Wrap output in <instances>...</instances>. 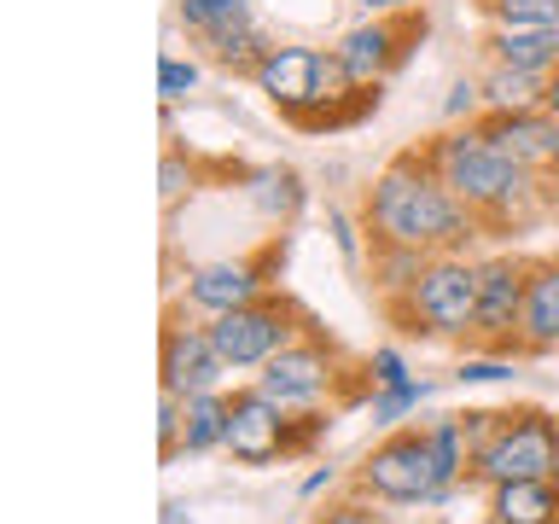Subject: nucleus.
I'll return each mask as SVG.
<instances>
[{
	"label": "nucleus",
	"mask_w": 559,
	"mask_h": 524,
	"mask_svg": "<svg viewBox=\"0 0 559 524\" xmlns=\"http://www.w3.org/2000/svg\"><path fill=\"white\" fill-rule=\"evenodd\" d=\"M484 140L524 169H559V117L554 111H484Z\"/></svg>",
	"instance_id": "obj_14"
},
{
	"label": "nucleus",
	"mask_w": 559,
	"mask_h": 524,
	"mask_svg": "<svg viewBox=\"0 0 559 524\" xmlns=\"http://www.w3.org/2000/svg\"><path fill=\"white\" fill-rule=\"evenodd\" d=\"M408 332H437V338H466L478 326V262L466 257H431L426 274L414 279V291L402 297Z\"/></svg>",
	"instance_id": "obj_5"
},
{
	"label": "nucleus",
	"mask_w": 559,
	"mask_h": 524,
	"mask_svg": "<svg viewBox=\"0 0 559 524\" xmlns=\"http://www.w3.org/2000/svg\"><path fill=\"white\" fill-rule=\"evenodd\" d=\"M484 52H489V64H513V70H531V76H554V70H559V29H507V24H489Z\"/></svg>",
	"instance_id": "obj_16"
},
{
	"label": "nucleus",
	"mask_w": 559,
	"mask_h": 524,
	"mask_svg": "<svg viewBox=\"0 0 559 524\" xmlns=\"http://www.w3.org/2000/svg\"><path fill=\"white\" fill-rule=\"evenodd\" d=\"M367 17H384V12H414V0H356Z\"/></svg>",
	"instance_id": "obj_35"
},
{
	"label": "nucleus",
	"mask_w": 559,
	"mask_h": 524,
	"mask_svg": "<svg viewBox=\"0 0 559 524\" xmlns=\"http://www.w3.org/2000/svg\"><path fill=\"white\" fill-rule=\"evenodd\" d=\"M181 426H187V396L164 391L157 396V454H164V461L181 454Z\"/></svg>",
	"instance_id": "obj_26"
},
{
	"label": "nucleus",
	"mask_w": 559,
	"mask_h": 524,
	"mask_svg": "<svg viewBox=\"0 0 559 524\" xmlns=\"http://www.w3.org/2000/svg\"><path fill=\"white\" fill-rule=\"evenodd\" d=\"M489 524H559V478H519L489 489Z\"/></svg>",
	"instance_id": "obj_17"
},
{
	"label": "nucleus",
	"mask_w": 559,
	"mask_h": 524,
	"mask_svg": "<svg viewBox=\"0 0 559 524\" xmlns=\"http://www.w3.org/2000/svg\"><path fill=\"white\" fill-rule=\"evenodd\" d=\"M426 35V12H384V17H367V24H356L349 35H338V59H344V70L356 82H367V87H379L391 70L408 59V41H419Z\"/></svg>",
	"instance_id": "obj_9"
},
{
	"label": "nucleus",
	"mask_w": 559,
	"mask_h": 524,
	"mask_svg": "<svg viewBox=\"0 0 559 524\" xmlns=\"http://www.w3.org/2000/svg\"><path fill=\"white\" fill-rule=\"evenodd\" d=\"M478 87H484V111H542V99H548V76H531V70L513 64H489Z\"/></svg>",
	"instance_id": "obj_18"
},
{
	"label": "nucleus",
	"mask_w": 559,
	"mask_h": 524,
	"mask_svg": "<svg viewBox=\"0 0 559 524\" xmlns=\"http://www.w3.org/2000/svg\"><path fill=\"white\" fill-rule=\"evenodd\" d=\"M199 187V175H192V164L181 152H164V169H157V199H164V210L181 204V192Z\"/></svg>",
	"instance_id": "obj_28"
},
{
	"label": "nucleus",
	"mask_w": 559,
	"mask_h": 524,
	"mask_svg": "<svg viewBox=\"0 0 559 524\" xmlns=\"http://www.w3.org/2000/svg\"><path fill=\"white\" fill-rule=\"evenodd\" d=\"M175 12H181V24L192 35H216V29H234V24L251 17L245 0H175Z\"/></svg>",
	"instance_id": "obj_24"
},
{
	"label": "nucleus",
	"mask_w": 559,
	"mask_h": 524,
	"mask_svg": "<svg viewBox=\"0 0 559 524\" xmlns=\"http://www.w3.org/2000/svg\"><path fill=\"white\" fill-rule=\"evenodd\" d=\"M542 111H554V117H559V70L548 76V99H542Z\"/></svg>",
	"instance_id": "obj_37"
},
{
	"label": "nucleus",
	"mask_w": 559,
	"mask_h": 524,
	"mask_svg": "<svg viewBox=\"0 0 559 524\" xmlns=\"http://www.w3.org/2000/svg\"><path fill=\"white\" fill-rule=\"evenodd\" d=\"M478 105H484V87L472 82V76H461V82L449 87V99H443V117H449V122H461V117L478 111Z\"/></svg>",
	"instance_id": "obj_32"
},
{
	"label": "nucleus",
	"mask_w": 559,
	"mask_h": 524,
	"mask_svg": "<svg viewBox=\"0 0 559 524\" xmlns=\"http://www.w3.org/2000/svg\"><path fill=\"white\" fill-rule=\"evenodd\" d=\"M326 484H332V466H321V472H309V478H304V496H321Z\"/></svg>",
	"instance_id": "obj_36"
},
{
	"label": "nucleus",
	"mask_w": 559,
	"mask_h": 524,
	"mask_svg": "<svg viewBox=\"0 0 559 524\" xmlns=\"http://www.w3.org/2000/svg\"><path fill=\"white\" fill-rule=\"evenodd\" d=\"M361 489H373L379 501H431V489H437L431 437L426 431H391L379 449H367Z\"/></svg>",
	"instance_id": "obj_8"
},
{
	"label": "nucleus",
	"mask_w": 559,
	"mask_h": 524,
	"mask_svg": "<svg viewBox=\"0 0 559 524\" xmlns=\"http://www.w3.org/2000/svg\"><path fill=\"white\" fill-rule=\"evenodd\" d=\"M321 59L326 52L321 47H292V41H280L269 47V59L257 64V94L274 105L286 122H297V129H309V117L321 111Z\"/></svg>",
	"instance_id": "obj_10"
},
{
	"label": "nucleus",
	"mask_w": 559,
	"mask_h": 524,
	"mask_svg": "<svg viewBox=\"0 0 559 524\" xmlns=\"http://www.w3.org/2000/svg\"><path fill=\"white\" fill-rule=\"evenodd\" d=\"M367 234L373 245H414L431 257H461V245L484 234V222L443 187V175L431 169L426 146L396 152L391 164L373 175L367 187Z\"/></svg>",
	"instance_id": "obj_1"
},
{
	"label": "nucleus",
	"mask_w": 559,
	"mask_h": 524,
	"mask_svg": "<svg viewBox=\"0 0 559 524\" xmlns=\"http://www.w3.org/2000/svg\"><path fill=\"white\" fill-rule=\"evenodd\" d=\"M419 396H426V384H419V379L402 384V391H384V396H373V419H379V426H396V419L408 414Z\"/></svg>",
	"instance_id": "obj_29"
},
{
	"label": "nucleus",
	"mask_w": 559,
	"mask_h": 524,
	"mask_svg": "<svg viewBox=\"0 0 559 524\" xmlns=\"http://www.w3.org/2000/svg\"><path fill=\"white\" fill-rule=\"evenodd\" d=\"M332 234H338V251L344 257H356V227H349V216H338V210H332Z\"/></svg>",
	"instance_id": "obj_34"
},
{
	"label": "nucleus",
	"mask_w": 559,
	"mask_h": 524,
	"mask_svg": "<svg viewBox=\"0 0 559 524\" xmlns=\"http://www.w3.org/2000/svg\"><path fill=\"white\" fill-rule=\"evenodd\" d=\"M426 262H431V251H414V245H373V274H379L384 291L408 297L414 279L426 274Z\"/></svg>",
	"instance_id": "obj_23"
},
{
	"label": "nucleus",
	"mask_w": 559,
	"mask_h": 524,
	"mask_svg": "<svg viewBox=\"0 0 559 524\" xmlns=\"http://www.w3.org/2000/svg\"><path fill=\"white\" fill-rule=\"evenodd\" d=\"M297 303H286V297H257V303L245 309H227V314H210V338H216L222 361L234 367V373H245V367H262L274 356V349H286L297 338Z\"/></svg>",
	"instance_id": "obj_6"
},
{
	"label": "nucleus",
	"mask_w": 559,
	"mask_h": 524,
	"mask_svg": "<svg viewBox=\"0 0 559 524\" xmlns=\"http://www.w3.org/2000/svg\"><path fill=\"white\" fill-rule=\"evenodd\" d=\"M426 437H431V472H437L431 501H443V489L466 472V426H461V419H437Z\"/></svg>",
	"instance_id": "obj_21"
},
{
	"label": "nucleus",
	"mask_w": 559,
	"mask_h": 524,
	"mask_svg": "<svg viewBox=\"0 0 559 524\" xmlns=\"http://www.w3.org/2000/svg\"><path fill=\"white\" fill-rule=\"evenodd\" d=\"M426 157H431V169L443 175V187L484 227H513V222H524L536 210L531 169L489 146L478 122H466V129L454 122V129H443L437 140H426Z\"/></svg>",
	"instance_id": "obj_2"
},
{
	"label": "nucleus",
	"mask_w": 559,
	"mask_h": 524,
	"mask_svg": "<svg viewBox=\"0 0 559 524\" xmlns=\"http://www.w3.org/2000/svg\"><path fill=\"white\" fill-rule=\"evenodd\" d=\"M164 391L175 396H204V391H222V379L234 373V367L222 361L216 338H210V326H181L169 321L164 326Z\"/></svg>",
	"instance_id": "obj_12"
},
{
	"label": "nucleus",
	"mask_w": 559,
	"mask_h": 524,
	"mask_svg": "<svg viewBox=\"0 0 559 524\" xmlns=\"http://www.w3.org/2000/svg\"><path fill=\"white\" fill-rule=\"evenodd\" d=\"M192 87H199V64H192V59H175V52H164V59H157V99L175 105V99H187Z\"/></svg>",
	"instance_id": "obj_27"
},
{
	"label": "nucleus",
	"mask_w": 559,
	"mask_h": 524,
	"mask_svg": "<svg viewBox=\"0 0 559 524\" xmlns=\"http://www.w3.org/2000/svg\"><path fill=\"white\" fill-rule=\"evenodd\" d=\"M524 286H531V262L524 257H489L478 262V338L496 356H519V321H524Z\"/></svg>",
	"instance_id": "obj_7"
},
{
	"label": "nucleus",
	"mask_w": 559,
	"mask_h": 524,
	"mask_svg": "<svg viewBox=\"0 0 559 524\" xmlns=\"http://www.w3.org/2000/svg\"><path fill=\"white\" fill-rule=\"evenodd\" d=\"M314 524H379L373 513H361V507H338V513H321Z\"/></svg>",
	"instance_id": "obj_33"
},
{
	"label": "nucleus",
	"mask_w": 559,
	"mask_h": 524,
	"mask_svg": "<svg viewBox=\"0 0 559 524\" xmlns=\"http://www.w3.org/2000/svg\"><path fill=\"white\" fill-rule=\"evenodd\" d=\"M466 443H472V466L466 478L496 489V484H519V478H559V419L542 408H519V414H461Z\"/></svg>",
	"instance_id": "obj_3"
},
{
	"label": "nucleus",
	"mask_w": 559,
	"mask_h": 524,
	"mask_svg": "<svg viewBox=\"0 0 559 524\" xmlns=\"http://www.w3.org/2000/svg\"><path fill=\"white\" fill-rule=\"evenodd\" d=\"M513 379V361L507 356H466L461 361V384H501Z\"/></svg>",
	"instance_id": "obj_30"
},
{
	"label": "nucleus",
	"mask_w": 559,
	"mask_h": 524,
	"mask_svg": "<svg viewBox=\"0 0 559 524\" xmlns=\"http://www.w3.org/2000/svg\"><path fill=\"white\" fill-rule=\"evenodd\" d=\"M326 426H332L326 414H292L251 384V391L227 396V443L222 449L234 454L239 466H274V461H286V454H304Z\"/></svg>",
	"instance_id": "obj_4"
},
{
	"label": "nucleus",
	"mask_w": 559,
	"mask_h": 524,
	"mask_svg": "<svg viewBox=\"0 0 559 524\" xmlns=\"http://www.w3.org/2000/svg\"><path fill=\"white\" fill-rule=\"evenodd\" d=\"M227 443V396L204 391L187 396V426H181V454H210Z\"/></svg>",
	"instance_id": "obj_20"
},
{
	"label": "nucleus",
	"mask_w": 559,
	"mask_h": 524,
	"mask_svg": "<svg viewBox=\"0 0 559 524\" xmlns=\"http://www.w3.org/2000/svg\"><path fill=\"white\" fill-rule=\"evenodd\" d=\"M524 349H559V262H531V286H524V321H519Z\"/></svg>",
	"instance_id": "obj_15"
},
{
	"label": "nucleus",
	"mask_w": 559,
	"mask_h": 524,
	"mask_svg": "<svg viewBox=\"0 0 559 524\" xmlns=\"http://www.w3.org/2000/svg\"><path fill=\"white\" fill-rule=\"evenodd\" d=\"M251 199L269 210V216H292V210L304 204V181H297L292 169H262V175H251Z\"/></svg>",
	"instance_id": "obj_25"
},
{
	"label": "nucleus",
	"mask_w": 559,
	"mask_h": 524,
	"mask_svg": "<svg viewBox=\"0 0 559 524\" xmlns=\"http://www.w3.org/2000/svg\"><path fill=\"white\" fill-rule=\"evenodd\" d=\"M274 257H227V262H204V269H192L187 274V303L192 309H204V314H227V309H245V303H257V297H269V269H274Z\"/></svg>",
	"instance_id": "obj_13"
},
{
	"label": "nucleus",
	"mask_w": 559,
	"mask_h": 524,
	"mask_svg": "<svg viewBox=\"0 0 559 524\" xmlns=\"http://www.w3.org/2000/svg\"><path fill=\"white\" fill-rule=\"evenodd\" d=\"M367 373H373V384H379V391H402V384H414L396 349H373V361H367Z\"/></svg>",
	"instance_id": "obj_31"
},
{
	"label": "nucleus",
	"mask_w": 559,
	"mask_h": 524,
	"mask_svg": "<svg viewBox=\"0 0 559 524\" xmlns=\"http://www.w3.org/2000/svg\"><path fill=\"white\" fill-rule=\"evenodd\" d=\"M338 379V356L321 338H292L286 349H274L257 373V391L274 396L280 408H309L326 396V384Z\"/></svg>",
	"instance_id": "obj_11"
},
{
	"label": "nucleus",
	"mask_w": 559,
	"mask_h": 524,
	"mask_svg": "<svg viewBox=\"0 0 559 524\" xmlns=\"http://www.w3.org/2000/svg\"><path fill=\"white\" fill-rule=\"evenodd\" d=\"M472 7L507 29H559V0H472Z\"/></svg>",
	"instance_id": "obj_22"
},
{
	"label": "nucleus",
	"mask_w": 559,
	"mask_h": 524,
	"mask_svg": "<svg viewBox=\"0 0 559 524\" xmlns=\"http://www.w3.org/2000/svg\"><path fill=\"white\" fill-rule=\"evenodd\" d=\"M204 41V52L210 59H216L222 70H234V76H257V64L269 59V35H262L251 17H245V24H234V29H216V35H199Z\"/></svg>",
	"instance_id": "obj_19"
}]
</instances>
